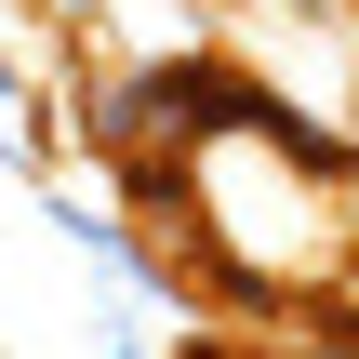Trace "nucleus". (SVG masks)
<instances>
[{
  "instance_id": "nucleus-1",
  "label": "nucleus",
  "mask_w": 359,
  "mask_h": 359,
  "mask_svg": "<svg viewBox=\"0 0 359 359\" xmlns=\"http://www.w3.org/2000/svg\"><path fill=\"white\" fill-rule=\"evenodd\" d=\"M133 240L213 306V320H253V333H306L333 293L359 280V160L320 147L306 120H280L253 80L213 107V133L120 200Z\"/></svg>"
}]
</instances>
